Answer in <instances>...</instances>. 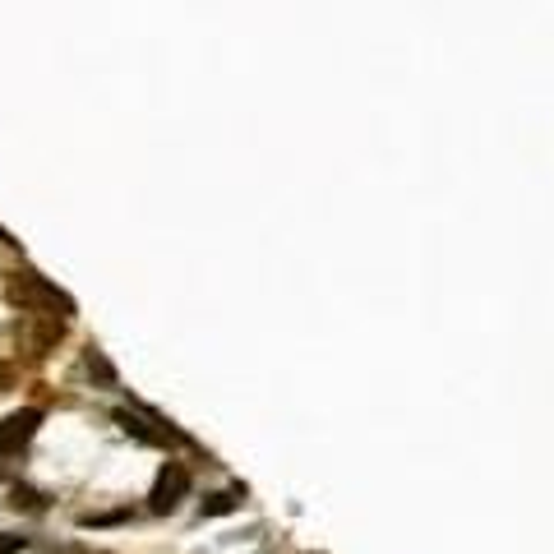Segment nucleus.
I'll use <instances>...</instances> for the list:
<instances>
[{
  "label": "nucleus",
  "mask_w": 554,
  "mask_h": 554,
  "mask_svg": "<svg viewBox=\"0 0 554 554\" xmlns=\"http://www.w3.org/2000/svg\"><path fill=\"white\" fill-rule=\"evenodd\" d=\"M5 296H10L14 310H24V314H51V310H61V319H65V314H74L70 296L51 287L47 277H37L33 268H19V273H10V282H5Z\"/></svg>",
  "instance_id": "obj_1"
},
{
  "label": "nucleus",
  "mask_w": 554,
  "mask_h": 554,
  "mask_svg": "<svg viewBox=\"0 0 554 554\" xmlns=\"http://www.w3.org/2000/svg\"><path fill=\"white\" fill-rule=\"evenodd\" d=\"M185 494H190V467H185V462H167V467L157 471L148 508H153V513H176Z\"/></svg>",
  "instance_id": "obj_2"
},
{
  "label": "nucleus",
  "mask_w": 554,
  "mask_h": 554,
  "mask_svg": "<svg viewBox=\"0 0 554 554\" xmlns=\"http://www.w3.org/2000/svg\"><path fill=\"white\" fill-rule=\"evenodd\" d=\"M37 425H42V411L37 407H24V411H14V416H5V421H0V462L33 444Z\"/></svg>",
  "instance_id": "obj_3"
},
{
  "label": "nucleus",
  "mask_w": 554,
  "mask_h": 554,
  "mask_svg": "<svg viewBox=\"0 0 554 554\" xmlns=\"http://www.w3.org/2000/svg\"><path fill=\"white\" fill-rule=\"evenodd\" d=\"M61 338H65V319H61V314H33V333H28L33 356L56 351V342H61Z\"/></svg>",
  "instance_id": "obj_4"
},
{
  "label": "nucleus",
  "mask_w": 554,
  "mask_h": 554,
  "mask_svg": "<svg viewBox=\"0 0 554 554\" xmlns=\"http://www.w3.org/2000/svg\"><path fill=\"white\" fill-rule=\"evenodd\" d=\"M245 499V490L236 485V490H213L204 494V504H199V518H227V513H236Z\"/></svg>",
  "instance_id": "obj_5"
},
{
  "label": "nucleus",
  "mask_w": 554,
  "mask_h": 554,
  "mask_svg": "<svg viewBox=\"0 0 554 554\" xmlns=\"http://www.w3.org/2000/svg\"><path fill=\"white\" fill-rule=\"evenodd\" d=\"M84 370H88V379L93 384H102V388H116V365L102 356L97 347H88V356H84Z\"/></svg>",
  "instance_id": "obj_6"
},
{
  "label": "nucleus",
  "mask_w": 554,
  "mask_h": 554,
  "mask_svg": "<svg viewBox=\"0 0 554 554\" xmlns=\"http://www.w3.org/2000/svg\"><path fill=\"white\" fill-rule=\"evenodd\" d=\"M10 508H24V513H42L47 508V499L37 490H28V485H14L10 490Z\"/></svg>",
  "instance_id": "obj_7"
},
{
  "label": "nucleus",
  "mask_w": 554,
  "mask_h": 554,
  "mask_svg": "<svg viewBox=\"0 0 554 554\" xmlns=\"http://www.w3.org/2000/svg\"><path fill=\"white\" fill-rule=\"evenodd\" d=\"M14 388H19V365L0 361V398H5V393H14Z\"/></svg>",
  "instance_id": "obj_8"
},
{
  "label": "nucleus",
  "mask_w": 554,
  "mask_h": 554,
  "mask_svg": "<svg viewBox=\"0 0 554 554\" xmlns=\"http://www.w3.org/2000/svg\"><path fill=\"white\" fill-rule=\"evenodd\" d=\"M130 513H88V518H79V527H116V522H125Z\"/></svg>",
  "instance_id": "obj_9"
},
{
  "label": "nucleus",
  "mask_w": 554,
  "mask_h": 554,
  "mask_svg": "<svg viewBox=\"0 0 554 554\" xmlns=\"http://www.w3.org/2000/svg\"><path fill=\"white\" fill-rule=\"evenodd\" d=\"M24 536H10V531H0V554H14V550H24Z\"/></svg>",
  "instance_id": "obj_10"
},
{
  "label": "nucleus",
  "mask_w": 554,
  "mask_h": 554,
  "mask_svg": "<svg viewBox=\"0 0 554 554\" xmlns=\"http://www.w3.org/2000/svg\"><path fill=\"white\" fill-rule=\"evenodd\" d=\"M0 245H10V231H5V227H0Z\"/></svg>",
  "instance_id": "obj_11"
}]
</instances>
